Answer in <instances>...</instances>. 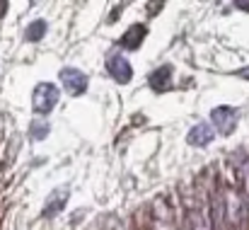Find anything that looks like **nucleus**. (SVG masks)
<instances>
[{
	"instance_id": "f8f14e48",
	"label": "nucleus",
	"mask_w": 249,
	"mask_h": 230,
	"mask_svg": "<svg viewBox=\"0 0 249 230\" xmlns=\"http://www.w3.org/2000/svg\"><path fill=\"white\" fill-rule=\"evenodd\" d=\"M237 7L240 10H249V2H237Z\"/></svg>"
},
{
	"instance_id": "9d476101",
	"label": "nucleus",
	"mask_w": 249,
	"mask_h": 230,
	"mask_svg": "<svg viewBox=\"0 0 249 230\" xmlns=\"http://www.w3.org/2000/svg\"><path fill=\"white\" fill-rule=\"evenodd\" d=\"M29 134H32V138H34V141H41V138H46V136H49V124H46V121H34Z\"/></svg>"
},
{
	"instance_id": "20e7f679",
	"label": "nucleus",
	"mask_w": 249,
	"mask_h": 230,
	"mask_svg": "<svg viewBox=\"0 0 249 230\" xmlns=\"http://www.w3.org/2000/svg\"><path fill=\"white\" fill-rule=\"evenodd\" d=\"M107 71H109V76L114 77L119 85H126V82H131V77H133V68H131V63H128L121 54L109 56V61H107Z\"/></svg>"
},
{
	"instance_id": "0eeeda50",
	"label": "nucleus",
	"mask_w": 249,
	"mask_h": 230,
	"mask_svg": "<svg viewBox=\"0 0 249 230\" xmlns=\"http://www.w3.org/2000/svg\"><path fill=\"white\" fill-rule=\"evenodd\" d=\"M68 187H63V189H56L49 199H46V206H44V211H41V216L44 218H53L63 206H66V201H68Z\"/></svg>"
},
{
	"instance_id": "9b49d317",
	"label": "nucleus",
	"mask_w": 249,
	"mask_h": 230,
	"mask_svg": "<svg viewBox=\"0 0 249 230\" xmlns=\"http://www.w3.org/2000/svg\"><path fill=\"white\" fill-rule=\"evenodd\" d=\"M237 76L245 77V80H249V66H247V68H242V71H237Z\"/></svg>"
},
{
	"instance_id": "6e6552de",
	"label": "nucleus",
	"mask_w": 249,
	"mask_h": 230,
	"mask_svg": "<svg viewBox=\"0 0 249 230\" xmlns=\"http://www.w3.org/2000/svg\"><path fill=\"white\" fill-rule=\"evenodd\" d=\"M145 34H148V27L145 24H133L124 37H121V49H128V51H136L141 44H143V39H145Z\"/></svg>"
},
{
	"instance_id": "f03ea898",
	"label": "nucleus",
	"mask_w": 249,
	"mask_h": 230,
	"mask_svg": "<svg viewBox=\"0 0 249 230\" xmlns=\"http://www.w3.org/2000/svg\"><path fill=\"white\" fill-rule=\"evenodd\" d=\"M237 119H240V112L235 109V107H215L213 112H211V121H213V126L223 134V136H230L232 131H235V126H237Z\"/></svg>"
},
{
	"instance_id": "39448f33",
	"label": "nucleus",
	"mask_w": 249,
	"mask_h": 230,
	"mask_svg": "<svg viewBox=\"0 0 249 230\" xmlns=\"http://www.w3.org/2000/svg\"><path fill=\"white\" fill-rule=\"evenodd\" d=\"M215 138V129L211 126V124H206V121H201V124H196L189 134H186V141H189V146H196V148H206L211 141Z\"/></svg>"
},
{
	"instance_id": "7ed1b4c3",
	"label": "nucleus",
	"mask_w": 249,
	"mask_h": 230,
	"mask_svg": "<svg viewBox=\"0 0 249 230\" xmlns=\"http://www.w3.org/2000/svg\"><path fill=\"white\" fill-rule=\"evenodd\" d=\"M58 77L68 95H83L87 90V76L78 68H63V71H58Z\"/></svg>"
},
{
	"instance_id": "423d86ee",
	"label": "nucleus",
	"mask_w": 249,
	"mask_h": 230,
	"mask_svg": "<svg viewBox=\"0 0 249 230\" xmlns=\"http://www.w3.org/2000/svg\"><path fill=\"white\" fill-rule=\"evenodd\" d=\"M148 85H150V90H155V92H167V90H172V66H160V68H155L150 77H148Z\"/></svg>"
},
{
	"instance_id": "1a4fd4ad",
	"label": "nucleus",
	"mask_w": 249,
	"mask_h": 230,
	"mask_svg": "<svg viewBox=\"0 0 249 230\" xmlns=\"http://www.w3.org/2000/svg\"><path fill=\"white\" fill-rule=\"evenodd\" d=\"M46 29H49V24H46L44 19H34V22L24 29V39H27V41H39V39L46 34Z\"/></svg>"
},
{
	"instance_id": "f257e3e1",
	"label": "nucleus",
	"mask_w": 249,
	"mask_h": 230,
	"mask_svg": "<svg viewBox=\"0 0 249 230\" xmlns=\"http://www.w3.org/2000/svg\"><path fill=\"white\" fill-rule=\"evenodd\" d=\"M58 97H61V92L56 90V85H51V82L36 85V87H34V97H32L34 112H36V114H49V112L56 107Z\"/></svg>"
}]
</instances>
